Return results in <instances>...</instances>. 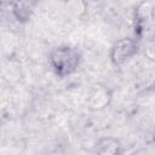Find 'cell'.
Listing matches in <instances>:
<instances>
[{"label":"cell","instance_id":"1","mask_svg":"<svg viewBox=\"0 0 155 155\" xmlns=\"http://www.w3.org/2000/svg\"><path fill=\"white\" fill-rule=\"evenodd\" d=\"M48 62L56 75L65 78L79 69L82 62V54L79 48L71 45H59L50 51Z\"/></svg>","mask_w":155,"mask_h":155},{"label":"cell","instance_id":"2","mask_svg":"<svg viewBox=\"0 0 155 155\" xmlns=\"http://www.w3.org/2000/svg\"><path fill=\"white\" fill-rule=\"evenodd\" d=\"M139 48L140 46L136 38H121L111 45L109 51V58L114 65L120 67L130 61L132 57H134L138 53Z\"/></svg>","mask_w":155,"mask_h":155},{"label":"cell","instance_id":"3","mask_svg":"<svg viewBox=\"0 0 155 155\" xmlns=\"http://www.w3.org/2000/svg\"><path fill=\"white\" fill-rule=\"evenodd\" d=\"M113 101V90L104 82L93 84L87 93V107L92 111H102L110 105Z\"/></svg>","mask_w":155,"mask_h":155},{"label":"cell","instance_id":"4","mask_svg":"<svg viewBox=\"0 0 155 155\" xmlns=\"http://www.w3.org/2000/svg\"><path fill=\"white\" fill-rule=\"evenodd\" d=\"M122 144L115 137H102L96 142L93 155H121Z\"/></svg>","mask_w":155,"mask_h":155},{"label":"cell","instance_id":"5","mask_svg":"<svg viewBox=\"0 0 155 155\" xmlns=\"http://www.w3.org/2000/svg\"><path fill=\"white\" fill-rule=\"evenodd\" d=\"M155 15V6L153 2H139L133 11V22L136 28H144L151 23Z\"/></svg>","mask_w":155,"mask_h":155},{"label":"cell","instance_id":"6","mask_svg":"<svg viewBox=\"0 0 155 155\" xmlns=\"http://www.w3.org/2000/svg\"><path fill=\"white\" fill-rule=\"evenodd\" d=\"M35 2H12L11 4V13L15 17V19L19 23H27L30 21L33 13H34Z\"/></svg>","mask_w":155,"mask_h":155},{"label":"cell","instance_id":"7","mask_svg":"<svg viewBox=\"0 0 155 155\" xmlns=\"http://www.w3.org/2000/svg\"><path fill=\"white\" fill-rule=\"evenodd\" d=\"M142 51H143V56L148 61L155 62V39L154 40H148L143 45Z\"/></svg>","mask_w":155,"mask_h":155}]
</instances>
